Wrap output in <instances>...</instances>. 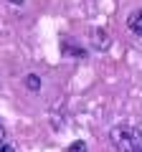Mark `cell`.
I'll return each instance as SVG.
<instances>
[{
	"instance_id": "obj_1",
	"label": "cell",
	"mask_w": 142,
	"mask_h": 152,
	"mask_svg": "<svg viewBox=\"0 0 142 152\" xmlns=\"http://www.w3.org/2000/svg\"><path fill=\"white\" fill-rule=\"evenodd\" d=\"M109 140L119 152H142V129L137 127H114Z\"/></svg>"
},
{
	"instance_id": "obj_2",
	"label": "cell",
	"mask_w": 142,
	"mask_h": 152,
	"mask_svg": "<svg viewBox=\"0 0 142 152\" xmlns=\"http://www.w3.org/2000/svg\"><path fill=\"white\" fill-rule=\"evenodd\" d=\"M127 28H130L137 38H142V8L140 10H132L130 15H127Z\"/></svg>"
},
{
	"instance_id": "obj_3",
	"label": "cell",
	"mask_w": 142,
	"mask_h": 152,
	"mask_svg": "<svg viewBox=\"0 0 142 152\" xmlns=\"http://www.w3.org/2000/svg\"><path fill=\"white\" fill-rule=\"evenodd\" d=\"M91 41H94V48H99V51H107V48H109V36H107L102 28L91 31Z\"/></svg>"
},
{
	"instance_id": "obj_4",
	"label": "cell",
	"mask_w": 142,
	"mask_h": 152,
	"mask_svg": "<svg viewBox=\"0 0 142 152\" xmlns=\"http://www.w3.org/2000/svg\"><path fill=\"white\" fill-rule=\"evenodd\" d=\"M23 84H26L28 91H41V76L38 74H28L26 79H23Z\"/></svg>"
},
{
	"instance_id": "obj_5",
	"label": "cell",
	"mask_w": 142,
	"mask_h": 152,
	"mask_svg": "<svg viewBox=\"0 0 142 152\" xmlns=\"http://www.w3.org/2000/svg\"><path fill=\"white\" fill-rule=\"evenodd\" d=\"M69 43H71V41H64V46H61V48H64V53H69V56H79V58H84V56H86V51H84V48H79V46L74 48V46H69Z\"/></svg>"
},
{
	"instance_id": "obj_6",
	"label": "cell",
	"mask_w": 142,
	"mask_h": 152,
	"mask_svg": "<svg viewBox=\"0 0 142 152\" xmlns=\"http://www.w3.org/2000/svg\"><path fill=\"white\" fill-rule=\"evenodd\" d=\"M69 152H86V145H84V142L79 140V142H74V145L69 147Z\"/></svg>"
},
{
	"instance_id": "obj_7",
	"label": "cell",
	"mask_w": 142,
	"mask_h": 152,
	"mask_svg": "<svg viewBox=\"0 0 142 152\" xmlns=\"http://www.w3.org/2000/svg\"><path fill=\"white\" fill-rule=\"evenodd\" d=\"M0 152H15V147L13 145H0Z\"/></svg>"
},
{
	"instance_id": "obj_8",
	"label": "cell",
	"mask_w": 142,
	"mask_h": 152,
	"mask_svg": "<svg viewBox=\"0 0 142 152\" xmlns=\"http://www.w3.org/2000/svg\"><path fill=\"white\" fill-rule=\"evenodd\" d=\"M3 140H5V127L0 124V142H3Z\"/></svg>"
},
{
	"instance_id": "obj_9",
	"label": "cell",
	"mask_w": 142,
	"mask_h": 152,
	"mask_svg": "<svg viewBox=\"0 0 142 152\" xmlns=\"http://www.w3.org/2000/svg\"><path fill=\"white\" fill-rule=\"evenodd\" d=\"M8 3H13V5H23L26 0H8Z\"/></svg>"
}]
</instances>
